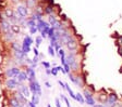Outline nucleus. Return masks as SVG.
<instances>
[{
    "instance_id": "1",
    "label": "nucleus",
    "mask_w": 122,
    "mask_h": 107,
    "mask_svg": "<svg viewBox=\"0 0 122 107\" xmlns=\"http://www.w3.org/2000/svg\"><path fill=\"white\" fill-rule=\"evenodd\" d=\"M22 68L20 66H9L8 68L3 69L2 76L5 77L3 79H7V78H16L19 74L21 73Z\"/></svg>"
},
{
    "instance_id": "2",
    "label": "nucleus",
    "mask_w": 122,
    "mask_h": 107,
    "mask_svg": "<svg viewBox=\"0 0 122 107\" xmlns=\"http://www.w3.org/2000/svg\"><path fill=\"white\" fill-rule=\"evenodd\" d=\"M23 84V83H22ZM21 86V83L16 80V78H7L3 80V87L8 91H15L19 87Z\"/></svg>"
},
{
    "instance_id": "3",
    "label": "nucleus",
    "mask_w": 122,
    "mask_h": 107,
    "mask_svg": "<svg viewBox=\"0 0 122 107\" xmlns=\"http://www.w3.org/2000/svg\"><path fill=\"white\" fill-rule=\"evenodd\" d=\"M82 94H83L84 98H85V104H87L91 107H93L95 104H96V99H95V97H94L95 93H93L92 91H89L87 88H84Z\"/></svg>"
},
{
    "instance_id": "4",
    "label": "nucleus",
    "mask_w": 122,
    "mask_h": 107,
    "mask_svg": "<svg viewBox=\"0 0 122 107\" xmlns=\"http://www.w3.org/2000/svg\"><path fill=\"white\" fill-rule=\"evenodd\" d=\"M15 12L18 13L20 16L24 18H28L30 15L32 14V12L30 11V9L26 7L24 3H18V4L15 5Z\"/></svg>"
},
{
    "instance_id": "5",
    "label": "nucleus",
    "mask_w": 122,
    "mask_h": 107,
    "mask_svg": "<svg viewBox=\"0 0 122 107\" xmlns=\"http://www.w3.org/2000/svg\"><path fill=\"white\" fill-rule=\"evenodd\" d=\"M34 43L33 38L30 37V35H26L22 41V51L25 54H28L32 51V44Z\"/></svg>"
},
{
    "instance_id": "6",
    "label": "nucleus",
    "mask_w": 122,
    "mask_h": 107,
    "mask_svg": "<svg viewBox=\"0 0 122 107\" xmlns=\"http://www.w3.org/2000/svg\"><path fill=\"white\" fill-rule=\"evenodd\" d=\"M27 86H28V88H30V91L32 94H37L39 97L43 95L41 87V84H39V82H38L37 80H34V81H32V82H28Z\"/></svg>"
},
{
    "instance_id": "7",
    "label": "nucleus",
    "mask_w": 122,
    "mask_h": 107,
    "mask_svg": "<svg viewBox=\"0 0 122 107\" xmlns=\"http://www.w3.org/2000/svg\"><path fill=\"white\" fill-rule=\"evenodd\" d=\"M73 83L75 84L77 88H81L84 89L86 87V78H85V75H81V74H75V78H74Z\"/></svg>"
},
{
    "instance_id": "8",
    "label": "nucleus",
    "mask_w": 122,
    "mask_h": 107,
    "mask_svg": "<svg viewBox=\"0 0 122 107\" xmlns=\"http://www.w3.org/2000/svg\"><path fill=\"white\" fill-rule=\"evenodd\" d=\"M118 101H119V96H118L117 93H116V92H110V93H108L107 102L105 103L104 105L107 107H111L112 105H113L116 102H118Z\"/></svg>"
},
{
    "instance_id": "9",
    "label": "nucleus",
    "mask_w": 122,
    "mask_h": 107,
    "mask_svg": "<svg viewBox=\"0 0 122 107\" xmlns=\"http://www.w3.org/2000/svg\"><path fill=\"white\" fill-rule=\"evenodd\" d=\"M79 46H80L79 39H77V37H75L74 39L70 40L68 43L66 44V48L68 49L69 51H77V50H79Z\"/></svg>"
},
{
    "instance_id": "10",
    "label": "nucleus",
    "mask_w": 122,
    "mask_h": 107,
    "mask_svg": "<svg viewBox=\"0 0 122 107\" xmlns=\"http://www.w3.org/2000/svg\"><path fill=\"white\" fill-rule=\"evenodd\" d=\"M96 98L100 104H105V103L107 102V98H108V93H107L106 90L105 89L99 90L96 94Z\"/></svg>"
},
{
    "instance_id": "11",
    "label": "nucleus",
    "mask_w": 122,
    "mask_h": 107,
    "mask_svg": "<svg viewBox=\"0 0 122 107\" xmlns=\"http://www.w3.org/2000/svg\"><path fill=\"white\" fill-rule=\"evenodd\" d=\"M11 95H12V96H14L15 98L18 99V101L21 103V104H23V105H24V106H26V105H27V103H28V99H27V97H25V96H24V95H23L20 91H18V90H15V91L13 92V93H12V94H11Z\"/></svg>"
},
{
    "instance_id": "12",
    "label": "nucleus",
    "mask_w": 122,
    "mask_h": 107,
    "mask_svg": "<svg viewBox=\"0 0 122 107\" xmlns=\"http://www.w3.org/2000/svg\"><path fill=\"white\" fill-rule=\"evenodd\" d=\"M24 70L26 71V74H27V76H28V79H27L28 82H32V81H34V80H36V71H35V69H33L30 66H26Z\"/></svg>"
},
{
    "instance_id": "13",
    "label": "nucleus",
    "mask_w": 122,
    "mask_h": 107,
    "mask_svg": "<svg viewBox=\"0 0 122 107\" xmlns=\"http://www.w3.org/2000/svg\"><path fill=\"white\" fill-rule=\"evenodd\" d=\"M11 30V24L9 23V21H1L0 22V33L1 34H5L8 31Z\"/></svg>"
},
{
    "instance_id": "14",
    "label": "nucleus",
    "mask_w": 122,
    "mask_h": 107,
    "mask_svg": "<svg viewBox=\"0 0 122 107\" xmlns=\"http://www.w3.org/2000/svg\"><path fill=\"white\" fill-rule=\"evenodd\" d=\"M16 90H18V91H20L21 93H22V94L24 95L25 97H27V98L30 96V95H32V93H30V88H28V86H26V84H24V83L21 84V86Z\"/></svg>"
},
{
    "instance_id": "15",
    "label": "nucleus",
    "mask_w": 122,
    "mask_h": 107,
    "mask_svg": "<svg viewBox=\"0 0 122 107\" xmlns=\"http://www.w3.org/2000/svg\"><path fill=\"white\" fill-rule=\"evenodd\" d=\"M23 106H24V105L21 104L18 99L15 98L14 96H12V95L8 99V107H23Z\"/></svg>"
},
{
    "instance_id": "16",
    "label": "nucleus",
    "mask_w": 122,
    "mask_h": 107,
    "mask_svg": "<svg viewBox=\"0 0 122 107\" xmlns=\"http://www.w3.org/2000/svg\"><path fill=\"white\" fill-rule=\"evenodd\" d=\"M27 79H28V76H27V74H26V71L24 70V69H22L20 74L16 76V80H18L21 84L24 83L25 81H27Z\"/></svg>"
},
{
    "instance_id": "17",
    "label": "nucleus",
    "mask_w": 122,
    "mask_h": 107,
    "mask_svg": "<svg viewBox=\"0 0 122 107\" xmlns=\"http://www.w3.org/2000/svg\"><path fill=\"white\" fill-rule=\"evenodd\" d=\"M11 31L14 35H20L22 33V26L20 24H11Z\"/></svg>"
},
{
    "instance_id": "18",
    "label": "nucleus",
    "mask_w": 122,
    "mask_h": 107,
    "mask_svg": "<svg viewBox=\"0 0 122 107\" xmlns=\"http://www.w3.org/2000/svg\"><path fill=\"white\" fill-rule=\"evenodd\" d=\"M58 21H59L58 15H56V14L48 15V21H47V22L49 23V25H50V26H55L57 23H58Z\"/></svg>"
},
{
    "instance_id": "19",
    "label": "nucleus",
    "mask_w": 122,
    "mask_h": 107,
    "mask_svg": "<svg viewBox=\"0 0 122 107\" xmlns=\"http://www.w3.org/2000/svg\"><path fill=\"white\" fill-rule=\"evenodd\" d=\"M2 12L5 13V15L7 16V18H10V17H12L13 15L15 14V11L13 10L12 8H9V7H7V8H5L2 10Z\"/></svg>"
},
{
    "instance_id": "20",
    "label": "nucleus",
    "mask_w": 122,
    "mask_h": 107,
    "mask_svg": "<svg viewBox=\"0 0 122 107\" xmlns=\"http://www.w3.org/2000/svg\"><path fill=\"white\" fill-rule=\"evenodd\" d=\"M10 49L12 51H16V50H21L22 49V43H20L19 41L14 40L13 42L10 43Z\"/></svg>"
},
{
    "instance_id": "21",
    "label": "nucleus",
    "mask_w": 122,
    "mask_h": 107,
    "mask_svg": "<svg viewBox=\"0 0 122 107\" xmlns=\"http://www.w3.org/2000/svg\"><path fill=\"white\" fill-rule=\"evenodd\" d=\"M50 27H51V26L49 25V23L47 22V24H46L45 27H44V29L41 31V38H43V39L47 38V35H48V31H49V29H50Z\"/></svg>"
},
{
    "instance_id": "22",
    "label": "nucleus",
    "mask_w": 122,
    "mask_h": 107,
    "mask_svg": "<svg viewBox=\"0 0 122 107\" xmlns=\"http://www.w3.org/2000/svg\"><path fill=\"white\" fill-rule=\"evenodd\" d=\"M24 4H25L26 7H27V8L30 10V9H34V8H35L38 3H37V0H25Z\"/></svg>"
},
{
    "instance_id": "23",
    "label": "nucleus",
    "mask_w": 122,
    "mask_h": 107,
    "mask_svg": "<svg viewBox=\"0 0 122 107\" xmlns=\"http://www.w3.org/2000/svg\"><path fill=\"white\" fill-rule=\"evenodd\" d=\"M75 101L79 103V104H81V105L85 104V98H84L83 94H82V93H80V92L75 93Z\"/></svg>"
},
{
    "instance_id": "24",
    "label": "nucleus",
    "mask_w": 122,
    "mask_h": 107,
    "mask_svg": "<svg viewBox=\"0 0 122 107\" xmlns=\"http://www.w3.org/2000/svg\"><path fill=\"white\" fill-rule=\"evenodd\" d=\"M46 24H47V22H46V21H44L43 18H41V20H39V21H37V24H36V27H37V29H38V33H41V31L43 30Z\"/></svg>"
},
{
    "instance_id": "25",
    "label": "nucleus",
    "mask_w": 122,
    "mask_h": 107,
    "mask_svg": "<svg viewBox=\"0 0 122 107\" xmlns=\"http://www.w3.org/2000/svg\"><path fill=\"white\" fill-rule=\"evenodd\" d=\"M66 92L69 93L70 97H71V98H73V99H75V93L73 92V90L70 88V86H69L68 83H66Z\"/></svg>"
},
{
    "instance_id": "26",
    "label": "nucleus",
    "mask_w": 122,
    "mask_h": 107,
    "mask_svg": "<svg viewBox=\"0 0 122 107\" xmlns=\"http://www.w3.org/2000/svg\"><path fill=\"white\" fill-rule=\"evenodd\" d=\"M47 51H48V54L49 55L51 56V57H55V56H56V50H55V48H53L52 46H50V44H49L48 46V48H47Z\"/></svg>"
},
{
    "instance_id": "27",
    "label": "nucleus",
    "mask_w": 122,
    "mask_h": 107,
    "mask_svg": "<svg viewBox=\"0 0 122 107\" xmlns=\"http://www.w3.org/2000/svg\"><path fill=\"white\" fill-rule=\"evenodd\" d=\"M36 24H37V22H36V21H34V20H32V18H30V17L26 20V26H27L28 28L36 26Z\"/></svg>"
},
{
    "instance_id": "28",
    "label": "nucleus",
    "mask_w": 122,
    "mask_h": 107,
    "mask_svg": "<svg viewBox=\"0 0 122 107\" xmlns=\"http://www.w3.org/2000/svg\"><path fill=\"white\" fill-rule=\"evenodd\" d=\"M41 43H43V38H41V36H36L35 37V47L36 48H39Z\"/></svg>"
},
{
    "instance_id": "29",
    "label": "nucleus",
    "mask_w": 122,
    "mask_h": 107,
    "mask_svg": "<svg viewBox=\"0 0 122 107\" xmlns=\"http://www.w3.org/2000/svg\"><path fill=\"white\" fill-rule=\"evenodd\" d=\"M39 98H41V97L38 96L37 94H32L30 95V101H32L34 104H36V105L39 104Z\"/></svg>"
},
{
    "instance_id": "30",
    "label": "nucleus",
    "mask_w": 122,
    "mask_h": 107,
    "mask_svg": "<svg viewBox=\"0 0 122 107\" xmlns=\"http://www.w3.org/2000/svg\"><path fill=\"white\" fill-rule=\"evenodd\" d=\"M56 35V28L53 27V26H51L50 27V29H49V31H48V35H47V38H52L53 36Z\"/></svg>"
},
{
    "instance_id": "31",
    "label": "nucleus",
    "mask_w": 122,
    "mask_h": 107,
    "mask_svg": "<svg viewBox=\"0 0 122 107\" xmlns=\"http://www.w3.org/2000/svg\"><path fill=\"white\" fill-rule=\"evenodd\" d=\"M41 64L44 66V68H45V69H50L51 68L50 63H49V62H47V61H41Z\"/></svg>"
},
{
    "instance_id": "32",
    "label": "nucleus",
    "mask_w": 122,
    "mask_h": 107,
    "mask_svg": "<svg viewBox=\"0 0 122 107\" xmlns=\"http://www.w3.org/2000/svg\"><path fill=\"white\" fill-rule=\"evenodd\" d=\"M28 31H30V35H36V34L38 33V29L36 26H34V27H30L28 28Z\"/></svg>"
},
{
    "instance_id": "33",
    "label": "nucleus",
    "mask_w": 122,
    "mask_h": 107,
    "mask_svg": "<svg viewBox=\"0 0 122 107\" xmlns=\"http://www.w3.org/2000/svg\"><path fill=\"white\" fill-rule=\"evenodd\" d=\"M50 70H51V75H52L53 77H57L58 76V69H57V66H53V67H51L50 68Z\"/></svg>"
},
{
    "instance_id": "34",
    "label": "nucleus",
    "mask_w": 122,
    "mask_h": 107,
    "mask_svg": "<svg viewBox=\"0 0 122 107\" xmlns=\"http://www.w3.org/2000/svg\"><path fill=\"white\" fill-rule=\"evenodd\" d=\"M62 66H63V68H64V71H66V74L68 75L69 73H70V71H71V68H70V66H69V64H64V65H62Z\"/></svg>"
},
{
    "instance_id": "35",
    "label": "nucleus",
    "mask_w": 122,
    "mask_h": 107,
    "mask_svg": "<svg viewBox=\"0 0 122 107\" xmlns=\"http://www.w3.org/2000/svg\"><path fill=\"white\" fill-rule=\"evenodd\" d=\"M32 51H33L34 53V56H39V51H38V48H36V47H34L33 49H32Z\"/></svg>"
},
{
    "instance_id": "36",
    "label": "nucleus",
    "mask_w": 122,
    "mask_h": 107,
    "mask_svg": "<svg viewBox=\"0 0 122 107\" xmlns=\"http://www.w3.org/2000/svg\"><path fill=\"white\" fill-rule=\"evenodd\" d=\"M117 44H118V47H122V35L118 37V39H117Z\"/></svg>"
},
{
    "instance_id": "37",
    "label": "nucleus",
    "mask_w": 122,
    "mask_h": 107,
    "mask_svg": "<svg viewBox=\"0 0 122 107\" xmlns=\"http://www.w3.org/2000/svg\"><path fill=\"white\" fill-rule=\"evenodd\" d=\"M58 83H59V86H60V88L62 90H66V83L64 82H62L61 80H58Z\"/></svg>"
},
{
    "instance_id": "38",
    "label": "nucleus",
    "mask_w": 122,
    "mask_h": 107,
    "mask_svg": "<svg viewBox=\"0 0 122 107\" xmlns=\"http://www.w3.org/2000/svg\"><path fill=\"white\" fill-rule=\"evenodd\" d=\"M39 60H41L39 59V56H34L33 59H32V61H33L34 64H38L39 63Z\"/></svg>"
},
{
    "instance_id": "39",
    "label": "nucleus",
    "mask_w": 122,
    "mask_h": 107,
    "mask_svg": "<svg viewBox=\"0 0 122 107\" xmlns=\"http://www.w3.org/2000/svg\"><path fill=\"white\" fill-rule=\"evenodd\" d=\"M64 103H66V107H71V104H70V102H69V99H68V97H66L64 96L63 97V99H62Z\"/></svg>"
},
{
    "instance_id": "40",
    "label": "nucleus",
    "mask_w": 122,
    "mask_h": 107,
    "mask_svg": "<svg viewBox=\"0 0 122 107\" xmlns=\"http://www.w3.org/2000/svg\"><path fill=\"white\" fill-rule=\"evenodd\" d=\"M55 104H56V107H61V102H60V98H58V97H57V98L55 99Z\"/></svg>"
},
{
    "instance_id": "41",
    "label": "nucleus",
    "mask_w": 122,
    "mask_h": 107,
    "mask_svg": "<svg viewBox=\"0 0 122 107\" xmlns=\"http://www.w3.org/2000/svg\"><path fill=\"white\" fill-rule=\"evenodd\" d=\"M111 107H122V102H120V101H118V102H116L113 105H112Z\"/></svg>"
},
{
    "instance_id": "42",
    "label": "nucleus",
    "mask_w": 122,
    "mask_h": 107,
    "mask_svg": "<svg viewBox=\"0 0 122 107\" xmlns=\"http://www.w3.org/2000/svg\"><path fill=\"white\" fill-rule=\"evenodd\" d=\"M27 106H28V107H37V105L34 104V103L30 99V101H28V103H27Z\"/></svg>"
},
{
    "instance_id": "43",
    "label": "nucleus",
    "mask_w": 122,
    "mask_h": 107,
    "mask_svg": "<svg viewBox=\"0 0 122 107\" xmlns=\"http://www.w3.org/2000/svg\"><path fill=\"white\" fill-rule=\"evenodd\" d=\"M45 86H46V88H47V89H50V88L52 87V86H51V83L49 81H45Z\"/></svg>"
},
{
    "instance_id": "44",
    "label": "nucleus",
    "mask_w": 122,
    "mask_h": 107,
    "mask_svg": "<svg viewBox=\"0 0 122 107\" xmlns=\"http://www.w3.org/2000/svg\"><path fill=\"white\" fill-rule=\"evenodd\" d=\"M45 73H46V75H47V76H50V75H51V70H50V69H45Z\"/></svg>"
},
{
    "instance_id": "45",
    "label": "nucleus",
    "mask_w": 122,
    "mask_h": 107,
    "mask_svg": "<svg viewBox=\"0 0 122 107\" xmlns=\"http://www.w3.org/2000/svg\"><path fill=\"white\" fill-rule=\"evenodd\" d=\"M118 51H119V54L122 56V47H119V49H118Z\"/></svg>"
},
{
    "instance_id": "46",
    "label": "nucleus",
    "mask_w": 122,
    "mask_h": 107,
    "mask_svg": "<svg viewBox=\"0 0 122 107\" xmlns=\"http://www.w3.org/2000/svg\"><path fill=\"white\" fill-rule=\"evenodd\" d=\"M104 106V104H95L93 107H102Z\"/></svg>"
},
{
    "instance_id": "47",
    "label": "nucleus",
    "mask_w": 122,
    "mask_h": 107,
    "mask_svg": "<svg viewBox=\"0 0 122 107\" xmlns=\"http://www.w3.org/2000/svg\"><path fill=\"white\" fill-rule=\"evenodd\" d=\"M120 73H122V66H121V68H120Z\"/></svg>"
},
{
    "instance_id": "48",
    "label": "nucleus",
    "mask_w": 122,
    "mask_h": 107,
    "mask_svg": "<svg viewBox=\"0 0 122 107\" xmlns=\"http://www.w3.org/2000/svg\"><path fill=\"white\" fill-rule=\"evenodd\" d=\"M47 107H51V105H50V104H48V105H47Z\"/></svg>"
},
{
    "instance_id": "49",
    "label": "nucleus",
    "mask_w": 122,
    "mask_h": 107,
    "mask_svg": "<svg viewBox=\"0 0 122 107\" xmlns=\"http://www.w3.org/2000/svg\"><path fill=\"white\" fill-rule=\"evenodd\" d=\"M23 107H28V106H27V105H26V106H23Z\"/></svg>"
}]
</instances>
